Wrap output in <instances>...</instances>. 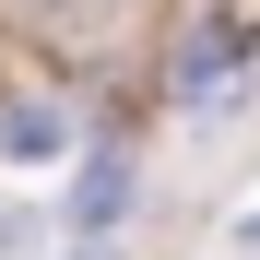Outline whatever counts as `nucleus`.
I'll list each match as a JSON object with an SVG mask.
<instances>
[{
  "mask_svg": "<svg viewBox=\"0 0 260 260\" xmlns=\"http://www.w3.org/2000/svg\"><path fill=\"white\" fill-rule=\"evenodd\" d=\"M36 36H59V48H107V36L130 24V0H24Z\"/></svg>",
  "mask_w": 260,
  "mask_h": 260,
  "instance_id": "3",
  "label": "nucleus"
},
{
  "mask_svg": "<svg viewBox=\"0 0 260 260\" xmlns=\"http://www.w3.org/2000/svg\"><path fill=\"white\" fill-rule=\"evenodd\" d=\"M118 201H130V154H95V178H83V237H95Z\"/></svg>",
  "mask_w": 260,
  "mask_h": 260,
  "instance_id": "4",
  "label": "nucleus"
},
{
  "mask_svg": "<svg viewBox=\"0 0 260 260\" xmlns=\"http://www.w3.org/2000/svg\"><path fill=\"white\" fill-rule=\"evenodd\" d=\"M248 59H260V0H213L189 24V48H178V107H213Z\"/></svg>",
  "mask_w": 260,
  "mask_h": 260,
  "instance_id": "1",
  "label": "nucleus"
},
{
  "mask_svg": "<svg viewBox=\"0 0 260 260\" xmlns=\"http://www.w3.org/2000/svg\"><path fill=\"white\" fill-rule=\"evenodd\" d=\"M0 166H12V178H59V166H71V118L48 107V95H0Z\"/></svg>",
  "mask_w": 260,
  "mask_h": 260,
  "instance_id": "2",
  "label": "nucleus"
}]
</instances>
